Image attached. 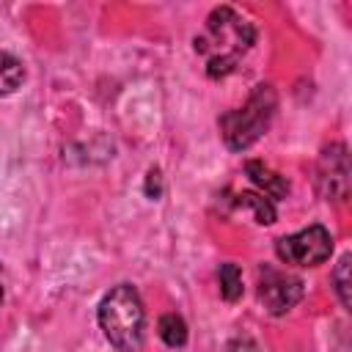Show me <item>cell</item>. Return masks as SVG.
I'll use <instances>...</instances> for the list:
<instances>
[{
    "instance_id": "9",
    "label": "cell",
    "mask_w": 352,
    "mask_h": 352,
    "mask_svg": "<svg viewBox=\"0 0 352 352\" xmlns=\"http://www.w3.org/2000/svg\"><path fill=\"white\" fill-rule=\"evenodd\" d=\"M157 333H160L162 344L170 349H179L187 344V322L179 314H162L157 322Z\"/></svg>"
},
{
    "instance_id": "5",
    "label": "cell",
    "mask_w": 352,
    "mask_h": 352,
    "mask_svg": "<svg viewBox=\"0 0 352 352\" xmlns=\"http://www.w3.org/2000/svg\"><path fill=\"white\" fill-rule=\"evenodd\" d=\"M302 297V280L297 275H289L283 270H275L264 264L258 270V300L272 316H283L292 311Z\"/></svg>"
},
{
    "instance_id": "12",
    "label": "cell",
    "mask_w": 352,
    "mask_h": 352,
    "mask_svg": "<svg viewBox=\"0 0 352 352\" xmlns=\"http://www.w3.org/2000/svg\"><path fill=\"white\" fill-rule=\"evenodd\" d=\"M349 261H352V256L344 253V256L338 258L336 270H333V286H336V294H338V300H341L344 308L352 305V297H349V286H352V283H349Z\"/></svg>"
},
{
    "instance_id": "8",
    "label": "cell",
    "mask_w": 352,
    "mask_h": 352,
    "mask_svg": "<svg viewBox=\"0 0 352 352\" xmlns=\"http://www.w3.org/2000/svg\"><path fill=\"white\" fill-rule=\"evenodd\" d=\"M25 80V66L16 55L0 50V96L14 94Z\"/></svg>"
},
{
    "instance_id": "4",
    "label": "cell",
    "mask_w": 352,
    "mask_h": 352,
    "mask_svg": "<svg viewBox=\"0 0 352 352\" xmlns=\"http://www.w3.org/2000/svg\"><path fill=\"white\" fill-rule=\"evenodd\" d=\"M275 253L283 264H297V267H316L324 264L333 253V236L322 223H314L297 234L280 236L275 242Z\"/></svg>"
},
{
    "instance_id": "13",
    "label": "cell",
    "mask_w": 352,
    "mask_h": 352,
    "mask_svg": "<svg viewBox=\"0 0 352 352\" xmlns=\"http://www.w3.org/2000/svg\"><path fill=\"white\" fill-rule=\"evenodd\" d=\"M146 195L154 198V201L162 195V173H160V168H151L148 176H146Z\"/></svg>"
},
{
    "instance_id": "15",
    "label": "cell",
    "mask_w": 352,
    "mask_h": 352,
    "mask_svg": "<svg viewBox=\"0 0 352 352\" xmlns=\"http://www.w3.org/2000/svg\"><path fill=\"white\" fill-rule=\"evenodd\" d=\"M0 302H3V286H0Z\"/></svg>"
},
{
    "instance_id": "7",
    "label": "cell",
    "mask_w": 352,
    "mask_h": 352,
    "mask_svg": "<svg viewBox=\"0 0 352 352\" xmlns=\"http://www.w3.org/2000/svg\"><path fill=\"white\" fill-rule=\"evenodd\" d=\"M245 173L250 176V182H253V184H256L267 198H272V201L286 198V192H289V182H286V176H280V173L270 170L264 162L250 160V162L245 165Z\"/></svg>"
},
{
    "instance_id": "14",
    "label": "cell",
    "mask_w": 352,
    "mask_h": 352,
    "mask_svg": "<svg viewBox=\"0 0 352 352\" xmlns=\"http://www.w3.org/2000/svg\"><path fill=\"white\" fill-rule=\"evenodd\" d=\"M228 352H261V346H258L250 336H239V338H234V341H231Z\"/></svg>"
},
{
    "instance_id": "3",
    "label": "cell",
    "mask_w": 352,
    "mask_h": 352,
    "mask_svg": "<svg viewBox=\"0 0 352 352\" xmlns=\"http://www.w3.org/2000/svg\"><path fill=\"white\" fill-rule=\"evenodd\" d=\"M253 38H256L253 25L245 22L231 6H220V8H214V11L209 14V19H206V36L195 38V50L204 52L209 44H214V47H212L214 52L209 55V60H212V58L236 60L239 52L250 50Z\"/></svg>"
},
{
    "instance_id": "11",
    "label": "cell",
    "mask_w": 352,
    "mask_h": 352,
    "mask_svg": "<svg viewBox=\"0 0 352 352\" xmlns=\"http://www.w3.org/2000/svg\"><path fill=\"white\" fill-rule=\"evenodd\" d=\"M217 280H220V294L228 302H236L242 297V272L236 264H220L217 270Z\"/></svg>"
},
{
    "instance_id": "1",
    "label": "cell",
    "mask_w": 352,
    "mask_h": 352,
    "mask_svg": "<svg viewBox=\"0 0 352 352\" xmlns=\"http://www.w3.org/2000/svg\"><path fill=\"white\" fill-rule=\"evenodd\" d=\"M99 330L118 352H140L146 330V308L132 283H118L99 300Z\"/></svg>"
},
{
    "instance_id": "6",
    "label": "cell",
    "mask_w": 352,
    "mask_h": 352,
    "mask_svg": "<svg viewBox=\"0 0 352 352\" xmlns=\"http://www.w3.org/2000/svg\"><path fill=\"white\" fill-rule=\"evenodd\" d=\"M316 190L324 201H344L349 195V157L344 143H330L319 154Z\"/></svg>"
},
{
    "instance_id": "10",
    "label": "cell",
    "mask_w": 352,
    "mask_h": 352,
    "mask_svg": "<svg viewBox=\"0 0 352 352\" xmlns=\"http://www.w3.org/2000/svg\"><path fill=\"white\" fill-rule=\"evenodd\" d=\"M236 206L250 209L258 226L275 223V206H272V201L264 198V195H258V192H239V195H236Z\"/></svg>"
},
{
    "instance_id": "2",
    "label": "cell",
    "mask_w": 352,
    "mask_h": 352,
    "mask_svg": "<svg viewBox=\"0 0 352 352\" xmlns=\"http://www.w3.org/2000/svg\"><path fill=\"white\" fill-rule=\"evenodd\" d=\"M275 107H278L275 91L270 85H256V91L250 94V99L242 107L228 110L220 118V135H223L226 146L231 151L250 148L267 132V126L275 116Z\"/></svg>"
}]
</instances>
